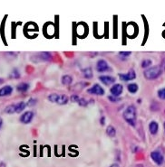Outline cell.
Returning <instances> with one entry per match:
<instances>
[{"instance_id":"obj_1","label":"cell","mask_w":165,"mask_h":167,"mask_svg":"<svg viewBox=\"0 0 165 167\" xmlns=\"http://www.w3.org/2000/svg\"><path fill=\"white\" fill-rule=\"evenodd\" d=\"M123 117L131 126H135L137 122V110L134 105H129L123 113Z\"/></svg>"},{"instance_id":"obj_2","label":"cell","mask_w":165,"mask_h":167,"mask_svg":"<svg viewBox=\"0 0 165 167\" xmlns=\"http://www.w3.org/2000/svg\"><path fill=\"white\" fill-rule=\"evenodd\" d=\"M163 71L161 68V66L155 65V66L146 69L144 72V76L148 81H154V80H157L163 74Z\"/></svg>"},{"instance_id":"obj_3","label":"cell","mask_w":165,"mask_h":167,"mask_svg":"<svg viewBox=\"0 0 165 167\" xmlns=\"http://www.w3.org/2000/svg\"><path fill=\"white\" fill-rule=\"evenodd\" d=\"M87 92H88L89 94L96 95V96H103L104 93H105V92H104V90L103 89V87L97 83L93 84L91 88H89V89L87 90Z\"/></svg>"},{"instance_id":"obj_4","label":"cell","mask_w":165,"mask_h":167,"mask_svg":"<svg viewBox=\"0 0 165 167\" xmlns=\"http://www.w3.org/2000/svg\"><path fill=\"white\" fill-rule=\"evenodd\" d=\"M119 78L123 81H131L136 79V73L134 69H130L127 73H120Z\"/></svg>"},{"instance_id":"obj_5","label":"cell","mask_w":165,"mask_h":167,"mask_svg":"<svg viewBox=\"0 0 165 167\" xmlns=\"http://www.w3.org/2000/svg\"><path fill=\"white\" fill-rule=\"evenodd\" d=\"M151 158L153 159V161L154 162L156 165H162L164 162V157L163 155L160 152V151H153L151 153Z\"/></svg>"},{"instance_id":"obj_6","label":"cell","mask_w":165,"mask_h":167,"mask_svg":"<svg viewBox=\"0 0 165 167\" xmlns=\"http://www.w3.org/2000/svg\"><path fill=\"white\" fill-rule=\"evenodd\" d=\"M34 116H35V113L33 111H26L21 115L19 120L22 124L27 125V124L31 123L33 118H34Z\"/></svg>"},{"instance_id":"obj_7","label":"cell","mask_w":165,"mask_h":167,"mask_svg":"<svg viewBox=\"0 0 165 167\" xmlns=\"http://www.w3.org/2000/svg\"><path fill=\"white\" fill-rule=\"evenodd\" d=\"M96 70L98 73H105L111 71V68L109 67V64L105 60L101 59L96 63Z\"/></svg>"},{"instance_id":"obj_8","label":"cell","mask_w":165,"mask_h":167,"mask_svg":"<svg viewBox=\"0 0 165 167\" xmlns=\"http://www.w3.org/2000/svg\"><path fill=\"white\" fill-rule=\"evenodd\" d=\"M123 91H124V86L119 83L114 84L112 88L110 89V92L114 97H120L123 93Z\"/></svg>"},{"instance_id":"obj_9","label":"cell","mask_w":165,"mask_h":167,"mask_svg":"<svg viewBox=\"0 0 165 167\" xmlns=\"http://www.w3.org/2000/svg\"><path fill=\"white\" fill-rule=\"evenodd\" d=\"M99 81L102 82L103 84H104L105 86H109L111 84H113L115 82L116 79L113 77V76H109V75H102L99 77Z\"/></svg>"},{"instance_id":"obj_10","label":"cell","mask_w":165,"mask_h":167,"mask_svg":"<svg viewBox=\"0 0 165 167\" xmlns=\"http://www.w3.org/2000/svg\"><path fill=\"white\" fill-rule=\"evenodd\" d=\"M13 87L10 85H5L2 88H0V97H7L10 96L13 93Z\"/></svg>"},{"instance_id":"obj_11","label":"cell","mask_w":165,"mask_h":167,"mask_svg":"<svg viewBox=\"0 0 165 167\" xmlns=\"http://www.w3.org/2000/svg\"><path fill=\"white\" fill-rule=\"evenodd\" d=\"M149 131H150L151 135H153V136L157 135V133L159 131V124L155 120H153L149 123Z\"/></svg>"},{"instance_id":"obj_12","label":"cell","mask_w":165,"mask_h":167,"mask_svg":"<svg viewBox=\"0 0 165 167\" xmlns=\"http://www.w3.org/2000/svg\"><path fill=\"white\" fill-rule=\"evenodd\" d=\"M29 88H30V85L28 83L21 82V83H19L16 86V90L18 92H21V93H25V92H26L29 90Z\"/></svg>"},{"instance_id":"obj_13","label":"cell","mask_w":165,"mask_h":167,"mask_svg":"<svg viewBox=\"0 0 165 167\" xmlns=\"http://www.w3.org/2000/svg\"><path fill=\"white\" fill-rule=\"evenodd\" d=\"M61 82H62L63 85H64V86H69V85H71L73 82V77L71 75L65 74V75H64L62 77Z\"/></svg>"},{"instance_id":"obj_14","label":"cell","mask_w":165,"mask_h":167,"mask_svg":"<svg viewBox=\"0 0 165 167\" xmlns=\"http://www.w3.org/2000/svg\"><path fill=\"white\" fill-rule=\"evenodd\" d=\"M82 73L83 74V76H84L85 79H92L93 77V70H92L91 67H87V68L82 69Z\"/></svg>"},{"instance_id":"obj_15","label":"cell","mask_w":165,"mask_h":167,"mask_svg":"<svg viewBox=\"0 0 165 167\" xmlns=\"http://www.w3.org/2000/svg\"><path fill=\"white\" fill-rule=\"evenodd\" d=\"M70 100V98H68V96H66V95L62 94V95H59V98H58V100H57V104L58 105H66L68 103V101Z\"/></svg>"},{"instance_id":"obj_16","label":"cell","mask_w":165,"mask_h":167,"mask_svg":"<svg viewBox=\"0 0 165 167\" xmlns=\"http://www.w3.org/2000/svg\"><path fill=\"white\" fill-rule=\"evenodd\" d=\"M26 108V103L24 101H20L18 103L16 104V113L20 114L21 112H23L25 110V108Z\"/></svg>"},{"instance_id":"obj_17","label":"cell","mask_w":165,"mask_h":167,"mask_svg":"<svg viewBox=\"0 0 165 167\" xmlns=\"http://www.w3.org/2000/svg\"><path fill=\"white\" fill-rule=\"evenodd\" d=\"M127 90H128V91L130 93L135 94L139 90V86H138V84L136 83H130L127 85Z\"/></svg>"},{"instance_id":"obj_18","label":"cell","mask_w":165,"mask_h":167,"mask_svg":"<svg viewBox=\"0 0 165 167\" xmlns=\"http://www.w3.org/2000/svg\"><path fill=\"white\" fill-rule=\"evenodd\" d=\"M106 134L107 136L110 137H114L116 136V129L114 128V126L113 125H108L106 128Z\"/></svg>"},{"instance_id":"obj_19","label":"cell","mask_w":165,"mask_h":167,"mask_svg":"<svg viewBox=\"0 0 165 167\" xmlns=\"http://www.w3.org/2000/svg\"><path fill=\"white\" fill-rule=\"evenodd\" d=\"M5 112L7 114L12 115L14 113H16V104H10L8 105L6 108H5Z\"/></svg>"},{"instance_id":"obj_20","label":"cell","mask_w":165,"mask_h":167,"mask_svg":"<svg viewBox=\"0 0 165 167\" xmlns=\"http://www.w3.org/2000/svg\"><path fill=\"white\" fill-rule=\"evenodd\" d=\"M58 98H59V94H57V93H51L50 95H48L47 99L50 102H52V103H56L57 100H58Z\"/></svg>"},{"instance_id":"obj_21","label":"cell","mask_w":165,"mask_h":167,"mask_svg":"<svg viewBox=\"0 0 165 167\" xmlns=\"http://www.w3.org/2000/svg\"><path fill=\"white\" fill-rule=\"evenodd\" d=\"M153 64V62H152V60H150V59H145L144 60L142 63H141V66H142V68H144V69H148V68H150L151 67V65Z\"/></svg>"},{"instance_id":"obj_22","label":"cell","mask_w":165,"mask_h":167,"mask_svg":"<svg viewBox=\"0 0 165 167\" xmlns=\"http://www.w3.org/2000/svg\"><path fill=\"white\" fill-rule=\"evenodd\" d=\"M157 95H158V98L160 99H163V100H165V88H163V89H160L157 92Z\"/></svg>"},{"instance_id":"obj_23","label":"cell","mask_w":165,"mask_h":167,"mask_svg":"<svg viewBox=\"0 0 165 167\" xmlns=\"http://www.w3.org/2000/svg\"><path fill=\"white\" fill-rule=\"evenodd\" d=\"M90 103V101H88V100H86L85 99H83V98H80V100H79V102H78V105L80 106V107H87L88 104Z\"/></svg>"},{"instance_id":"obj_24","label":"cell","mask_w":165,"mask_h":167,"mask_svg":"<svg viewBox=\"0 0 165 167\" xmlns=\"http://www.w3.org/2000/svg\"><path fill=\"white\" fill-rule=\"evenodd\" d=\"M10 76L12 78H14V79H19L20 78V73H19L17 69H14L12 71V73H11Z\"/></svg>"},{"instance_id":"obj_25","label":"cell","mask_w":165,"mask_h":167,"mask_svg":"<svg viewBox=\"0 0 165 167\" xmlns=\"http://www.w3.org/2000/svg\"><path fill=\"white\" fill-rule=\"evenodd\" d=\"M36 103H37V99L31 98V99H29L28 101L26 102V106H28V107H34Z\"/></svg>"},{"instance_id":"obj_26","label":"cell","mask_w":165,"mask_h":167,"mask_svg":"<svg viewBox=\"0 0 165 167\" xmlns=\"http://www.w3.org/2000/svg\"><path fill=\"white\" fill-rule=\"evenodd\" d=\"M70 100H71L72 102H76V103H78L79 100H80V97H79L78 95L73 94L70 97Z\"/></svg>"},{"instance_id":"obj_27","label":"cell","mask_w":165,"mask_h":167,"mask_svg":"<svg viewBox=\"0 0 165 167\" xmlns=\"http://www.w3.org/2000/svg\"><path fill=\"white\" fill-rule=\"evenodd\" d=\"M108 99L111 101V102H118V101H120L121 100V98L120 97H114V96H109L108 97Z\"/></svg>"},{"instance_id":"obj_28","label":"cell","mask_w":165,"mask_h":167,"mask_svg":"<svg viewBox=\"0 0 165 167\" xmlns=\"http://www.w3.org/2000/svg\"><path fill=\"white\" fill-rule=\"evenodd\" d=\"M119 55L121 56V57H129V56H131L132 55V52H119Z\"/></svg>"},{"instance_id":"obj_29","label":"cell","mask_w":165,"mask_h":167,"mask_svg":"<svg viewBox=\"0 0 165 167\" xmlns=\"http://www.w3.org/2000/svg\"><path fill=\"white\" fill-rule=\"evenodd\" d=\"M160 66H161V68L163 69V71L164 72L165 71V56L163 58V59H162V62H161Z\"/></svg>"},{"instance_id":"obj_30","label":"cell","mask_w":165,"mask_h":167,"mask_svg":"<svg viewBox=\"0 0 165 167\" xmlns=\"http://www.w3.org/2000/svg\"><path fill=\"white\" fill-rule=\"evenodd\" d=\"M104 123H105V117L102 116V117H101V125H104Z\"/></svg>"},{"instance_id":"obj_31","label":"cell","mask_w":165,"mask_h":167,"mask_svg":"<svg viewBox=\"0 0 165 167\" xmlns=\"http://www.w3.org/2000/svg\"><path fill=\"white\" fill-rule=\"evenodd\" d=\"M2 125H3V119H2V117L0 116V129H1V127H2Z\"/></svg>"},{"instance_id":"obj_32","label":"cell","mask_w":165,"mask_h":167,"mask_svg":"<svg viewBox=\"0 0 165 167\" xmlns=\"http://www.w3.org/2000/svg\"><path fill=\"white\" fill-rule=\"evenodd\" d=\"M110 167H120V166H119V165H118V164H114V165H112Z\"/></svg>"},{"instance_id":"obj_33","label":"cell","mask_w":165,"mask_h":167,"mask_svg":"<svg viewBox=\"0 0 165 167\" xmlns=\"http://www.w3.org/2000/svg\"><path fill=\"white\" fill-rule=\"evenodd\" d=\"M3 82H4V80H3V79H1V78H0V84L3 83Z\"/></svg>"},{"instance_id":"obj_34","label":"cell","mask_w":165,"mask_h":167,"mask_svg":"<svg viewBox=\"0 0 165 167\" xmlns=\"http://www.w3.org/2000/svg\"><path fill=\"white\" fill-rule=\"evenodd\" d=\"M163 128H164V132H165V121H164V123H163Z\"/></svg>"},{"instance_id":"obj_35","label":"cell","mask_w":165,"mask_h":167,"mask_svg":"<svg viewBox=\"0 0 165 167\" xmlns=\"http://www.w3.org/2000/svg\"><path fill=\"white\" fill-rule=\"evenodd\" d=\"M164 113H165V110H164Z\"/></svg>"}]
</instances>
